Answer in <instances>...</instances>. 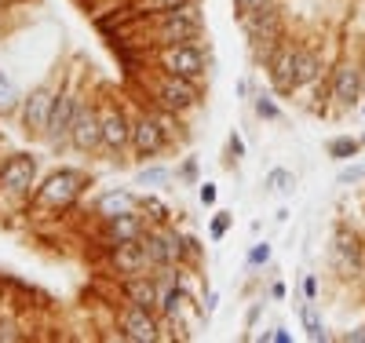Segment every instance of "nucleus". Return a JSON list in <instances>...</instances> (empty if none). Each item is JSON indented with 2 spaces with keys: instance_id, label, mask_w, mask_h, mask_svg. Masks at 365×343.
Returning a JSON list of instances; mask_svg holds the SVG:
<instances>
[{
  "instance_id": "bb28decb",
  "label": "nucleus",
  "mask_w": 365,
  "mask_h": 343,
  "mask_svg": "<svg viewBox=\"0 0 365 343\" xmlns=\"http://www.w3.org/2000/svg\"><path fill=\"white\" fill-rule=\"evenodd\" d=\"M256 114H260L263 121H277L282 117V110H277V102H274V95H256Z\"/></svg>"
},
{
  "instance_id": "a19ab883",
  "label": "nucleus",
  "mask_w": 365,
  "mask_h": 343,
  "mask_svg": "<svg viewBox=\"0 0 365 343\" xmlns=\"http://www.w3.org/2000/svg\"><path fill=\"white\" fill-rule=\"evenodd\" d=\"M361 84H365V66H361Z\"/></svg>"
},
{
  "instance_id": "ea45409f",
  "label": "nucleus",
  "mask_w": 365,
  "mask_h": 343,
  "mask_svg": "<svg viewBox=\"0 0 365 343\" xmlns=\"http://www.w3.org/2000/svg\"><path fill=\"white\" fill-rule=\"evenodd\" d=\"M194 172H198V161H194V157H190V161L183 164V176H186V179H194Z\"/></svg>"
},
{
  "instance_id": "c756f323",
  "label": "nucleus",
  "mask_w": 365,
  "mask_h": 343,
  "mask_svg": "<svg viewBox=\"0 0 365 343\" xmlns=\"http://www.w3.org/2000/svg\"><path fill=\"white\" fill-rule=\"evenodd\" d=\"M23 339V329H18L15 318H0V343H15Z\"/></svg>"
},
{
  "instance_id": "9b49d317",
  "label": "nucleus",
  "mask_w": 365,
  "mask_h": 343,
  "mask_svg": "<svg viewBox=\"0 0 365 343\" xmlns=\"http://www.w3.org/2000/svg\"><path fill=\"white\" fill-rule=\"evenodd\" d=\"M121 332H124V339H132V343H154L161 336L157 321H154V311L136 307V303H128L121 311Z\"/></svg>"
},
{
  "instance_id": "2f4dec72",
  "label": "nucleus",
  "mask_w": 365,
  "mask_h": 343,
  "mask_svg": "<svg viewBox=\"0 0 365 343\" xmlns=\"http://www.w3.org/2000/svg\"><path fill=\"white\" fill-rule=\"evenodd\" d=\"M361 179H365V168L361 164H351V168L340 172V186H351V183H361Z\"/></svg>"
},
{
  "instance_id": "c9c22d12",
  "label": "nucleus",
  "mask_w": 365,
  "mask_h": 343,
  "mask_svg": "<svg viewBox=\"0 0 365 343\" xmlns=\"http://www.w3.org/2000/svg\"><path fill=\"white\" fill-rule=\"evenodd\" d=\"M347 343H365V325H358V329H351L347 336H343Z\"/></svg>"
},
{
  "instance_id": "5701e85b",
  "label": "nucleus",
  "mask_w": 365,
  "mask_h": 343,
  "mask_svg": "<svg viewBox=\"0 0 365 343\" xmlns=\"http://www.w3.org/2000/svg\"><path fill=\"white\" fill-rule=\"evenodd\" d=\"M358 150H361L358 139H351V136H336V139L329 143V157H333V161H351V157H358Z\"/></svg>"
},
{
  "instance_id": "aec40b11",
  "label": "nucleus",
  "mask_w": 365,
  "mask_h": 343,
  "mask_svg": "<svg viewBox=\"0 0 365 343\" xmlns=\"http://www.w3.org/2000/svg\"><path fill=\"white\" fill-rule=\"evenodd\" d=\"M136 208V198L124 194V190H110V194L99 198V216L110 219V216H121V212H132Z\"/></svg>"
},
{
  "instance_id": "423d86ee",
  "label": "nucleus",
  "mask_w": 365,
  "mask_h": 343,
  "mask_svg": "<svg viewBox=\"0 0 365 343\" xmlns=\"http://www.w3.org/2000/svg\"><path fill=\"white\" fill-rule=\"evenodd\" d=\"M172 132L164 128V117H139L132 121V150H136V157L146 161V157H157L161 150L168 146Z\"/></svg>"
},
{
  "instance_id": "f03ea898",
  "label": "nucleus",
  "mask_w": 365,
  "mask_h": 343,
  "mask_svg": "<svg viewBox=\"0 0 365 343\" xmlns=\"http://www.w3.org/2000/svg\"><path fill=\"white\" fill-rule=\"evenodd\" d=\"M84 186H88L84 172H77V168H59V172H52V176L44 179V186L37 190V205L62 212V208H70V205L84 194Z\"/></svg>"
},
{
  "instance_id": "9d476101",
  "label": "nucleus",
  "mask_w": 365,
  "mask_h": 343,
  "mask_svg": "<svg viewBox=\"0 0 365 343\" xmlns=\"http://www.w3.org/2000/svg\"><path fill=\"white\" fill-rule=\"evenodd\" d=\"M70 143L80 150V154H95L102 146V117L92 110V106H80L73 128H70Z\"/></svg>"
},
{
  "instance_id": "7ed1b4c3",
  "label": "nucleus",
  "mask_w": 365,
  "mask_h": 343,
  "mask_svg": "<svg viewBox=\"0 0 365 343\" xmlns=\"http://www.w3.org/2000/svg\"><path fill=\"white\" fill-rule=\"evenodd\" d=\"M143 248H146L150 267H172V263H179L183 255L190 252L186 238H179V234L168 230L164 223H157V230H146L143 234Z\"/></svg>"
},
{
  "instance_id": "20e7f679",
  "label": "nucleus",
  "mask_w": 365,
  "mask_h": 343,
  "mask_svg": "<svg viewBox=\"0 0 365 343\" xmlns=\"http://www.w3.org/2000/svg\"><path fill=\"white\" fill-rule=\"evenodd\" d=\"M154 99H157V106L164 114H186V110H194V106L201 102V95H198V84L194 80H183V77H161L157 80V88H154Z\"/></svg>"
},
{
  "instance_id": "f257e3e1",
  "label": "nucleus",
  "mask_w": 365,
  "mask_h": 343,
  "mask_svg": "<svg viewBox=\"0 0 365 343\" xmlns=\"http://www.w3.org/2000/svg\"><path fill=\"white\" fill-rule=\"evenodd\" d=\"M201 33V15L194 8V0L154 15V44L157 48H172V44H194Z\"/></svg>"
},
{
  "instance_id": "393cba45",
  "label": "nucleus",
  "mask_w": 365,
  "mask_h": 343,
  "mask_svg": "<svg viewBox=\"0 0 365 343\" xmlns=\"http://www.w3.org/2000/svg\"><path fill=\"white\" fill-rule=\"evenodd\" d=\"M179 4H186V0H136V11H143V15L150 18V15L172 11V8H179Z\"/></svg>"
},
{
  "instance_id": "cd10ccee",
  "label": "nucleus",
  "mask_w": 365,
  "mask_h": 343,
  "mask_svg": "<svg viewBox=\"0 0 365 343\" xmlns=\"http://www.w3.org/2000/svg\"><path fill=\"white\" fill-rule=\"evenodd\" d=\"M183 299H186V296H183L179 289H168V292H161V307H157V311L172 318V314L179 311V303H183Z\"/></svg>"
},
{
  "instance_id": "473e14b6",
  "label": "nucleus",
  "mask_w": 365,
  "mask_h": 343,
  "mask_svg": "<svg viewBox=\"0 0 365 343\" xmlns=\"http://www.w3.org/2000/svg\"><path fill=\"white\" fill-rule=\"evenodd\" d=\"M267 260H270V245H267V241L256 245V248L249 252V263H252V267H260V263H267Z\"/></svg>"
},
{
  "instance_id": "f704fd0d",
  "label": "nucleus",
  "mask_w": 365,
  "mask_h": 343,
  "mask_svg": "<svg viewBox=\"0 0 365 343\" xmlns=\"http://www.w3.org/2000/svg\"><path fill=\"white\" fill-rule=\"evenodd\" d=\"M198 194H201V205H216V186H212V183H201Z\"/></svg>"
},
{
  "instance_id": "b1692460",
  "label": "nucleus",
  "mask_w": 365,
  "mask_h": 343,
  "mask_svg": "<svg viewBox=\"0 0 365 343\" xmlns=\"http://www.w3.org/2000/svg\"><path fill=\"white\" fill-rule=\"evenodd\" d=\"M267 186L274 190V194H292V186H296V176L289 168H274L270 176H267Z\"/></svg>"
},
{
  "instance_id": "6e6552de",
  "label": "nucleus",
  "mask_w": 365,
  "mask_h": 343,
  "mask_svg": "<svg viewBox=\"0 0 365 343\" xmlns=\"http://www.w3.org/2000/svg\"><path fill=\"white\" fill-rule=\"evenodd\" d=\"M33 183H37V157L15 154L0 164V190H8V194H30Z\"/></svg>"
},
{
  "instance_id": "4468645a",
  "label": "nucleus",
  "mask_w": 365,
  "mask_h": 343,
  "mask_svg": "<svg viewBox=\"0 0 365 343\" xmlns=\"http://www.w3.org/2000/svg\"><path fill=\"white\" fill-rule=\"evenodd\" d=\"M124 146H132V121L124 110H110L102 117V150L121 154Z\"/></svg>"
},
{
  "instance_id": "7c9ffc66",
  "label": "nucleus",
  "mask_w": 365,
  "mask_h": 343,
  "mask_svg": "<svg viewBox=\"0 0 365 343\" xmlns=\"http://www.w3.org/2000/svg\"><path fill=\"white\" fill-rule=\"evenodd\" d=\"M230 212H216V219H212V227H208V238L212 241H223V234H227V227H230Z\"/></svg>"
},
{
  "instance_id": "c85d7f7f",
  "label": "nucleus",
  "mask_w": 365,
  "mask_h": 343,
  "mask_svg": "<svg viewBox=\"0 0 365 343\" xmlns=\"http://www.w3.org/2000/svg\"><path fill=\"white\" fill-rule=\"evenodd\" d=\"M139 208H143V212H150V219H154V223H168V208H164L157 198H143V201H139Z\"/></svg>"
},
{
  "instance_id": "4be33fe9",
  "label": "nucleus",
  "mask_w": 365,
  "mask_h": 343,
  "mask_svg": "<svg viewBox=\"0 0 365 343\" xmlns=\"http://www.w3.org/2000/svg\"><path fill=\"white\" fill-rule=\"evenodd\" d=\"M18 102H23V95H18V88L15 84L0 73V117H11L15 110H18Z\"/></svg>"
},
{
  "instance_id": "f8f14e48",
  "label": "nucleus",
  "mask_w": 365,
  "mask_h": 343,
  "mask_svg": "<svg viewBox=\"0 0 365 343\" xmlns=\"http://www.w3.org/2000/svg\"><path fill=\"white\" fill-rule=\"evenodd\" d=\"M80 110V99L73 92H59L55 95V106H52V121H48V139L52 143H62L70 139V128H73V117Z\"/></svg>"
},
{
  "instance_id": "dca6fc26",
  "label": "nucleus",
  "mask_w": 365,
  "mask_h": 343,
  "mask_svg": "<svg viewBox=\"0 0 365 343\" xmlns=\"http://www.w3.org/2000/svg\"><path fill=\"white\" fill-rule=\"evenodd\" d=\"M270 66V80L277 95H292L296 92V77H292V48H277V55L267 62Z\"/></svg>"
},
{
  "instance_id": "a878e982",
  "label": "nucleus",
  "mask_w": 365,
  "mask_h": 343,
  "mask_svg": "<svg viewBox=\"0 0 365 343\" xmlns=\"http://www.w3.org/2000/svg\"><path fill=\"white\" fill-rule=\"evenodd\" d=\"M263 8H270V0H234V11H238V18L245 23V18L260 15Z\"/></svg>"
},
{
  "instance_id": "e433bc0d",
  "label": "nucleus",
  "mask_w": 365,
  "mask_h": 343,
  "mask_svg": "<svg viewBox=\"0 0 365 343\" xmlns=\"http://www.w3.org/2000/svg\"><path fill=\"white\" fill-rule=\"evenodd\" d=\"M230 150H234V157H241V154H245V143H241V136H238V132L230 136Z\"/></svg>"
},
{
  "instance_id": "72a5a7b5",
  "label": "nucleus",
  "mask_w": 365,
  "mask_h": 343,
  "mask_svg": "<svg viewBox=\"0 0 365 343\" xmlns=\"http://www.w3.org/2000/svg\"><path fill=\"white\" fill-rule=\"evenodd\" d=\"M164 176H168L164 168H150V172H143V176H139V183H143V186H146V183H161Z\"/></svg>"
},
{
  "instance_id": "79ce46f5",
  "label": "nucleus",
  "mask_w": 365,
  "mask_h": 343,
  "mask_svg": "<svg viewBox=\"0 0 365 343\" xmlns=\"http://www.w3.org/2000/svg\"><path fill=\"white\" fill-rule=\"evenodd\" d=\"M361 114H365V106H361Z\"/></svg>"
},
{
  "instance_id": "a211bd4d",
  "label": "nucleus",
  "mask_w": 365,
  "mask_h": 343,
  "mask_svg": "<svg viewBox=\"0 0 365 343\" xmlns=\"http://www.w3.org/2000/svg\"><path fill=\"white\" fill-rule=\"evenodd\" d=\"M321 73V55L311 48H292V77H296V88H307L314 84Z\"/></svg>"
},
{
  "instance_id": "0eeeda50",
  "label": "nucleus",
  "mask_w": 365,
  "mask_h": 343,
  "mask_svg": "<svg viewBox=\"0 0 365 343\" xmlns=\"http://www.w3.org/2000/svg\"><path fill=\"white\" fill-rule=\"evenodd\" d=\"M329 95L336 106H354L358 99H365V84H361V66L354 59L336 62L333 80H329Z\"/></svg>"
},
{
  "instance_id": "2eb2a0df",
  "label": "nucleus",
  "mask_w": 365,
  "mask_h": 343,
  "mask_svg": "<svg viewBox=\"0 0 365 343\" xmlns=\"http://www.w3.org/2000/svg\"><path fill=\"white\" fill-rule=\"evenodd\" d=\"M143 234H146V223H143V216H139L136 208L106 219V238H110V245H117V241H139Z\"/></svg>"
},
{
  "instance_id": "4c0bfd02",
  "label": "nucleus",
  "mask_w": 365,
  "mask_h": 343,
  "mask_svg": "<svg viewBox=\"0 0 365 343\" xmlns=\"http://www.w3.org/2000/svg\"><path fill=\"white\" fill-rule=\"evenodd\" d=\"M263 339H277V343H289L292 336H289L285 329H274V332H270V336H263Z\"/></svg>"
},
{
  "instance_id": "58836bf2",
  "label": "nucleus",
  "mask_w": 365,
  "mask_h": 343,
  "mask_svg": "<svg viewBox=\"0 0 365 343\" xmlns=\"http://www.w3.org/2000/svg\"><path fill=\"white\" fill-rule=\"evenodd\" d=\"M304 292H307V299L318 296V282H314V277H307V282H304Z\"/></svg>"
},
{
  "instance_id": "6ab92c4d",
  "label": "nucleus",
  "mask_w": 365,
  "mask_h": 343,
  "mask_svg": "<svg viewBox=\"0 0 365 343\" xmlns=\"http://www.w3.org/2000/svg\"><path fill=\"white\" fill-rule=\"evenodd\" d=\"M336 255L343 267H361V241L354 238L351 230H336Z\"/></svg>"
},
{
  "instance_id": "ddd939ff",
  "label": "nucleus",
  "mask_w": 365,
  "mask_h": 343,
  "mask_svg": "<svg viewBox=\"0 0 365 343\" xmlns=\"http://www.w3.org/2000/svg\"><path fill=\"white\" fill-rule=\"evenodd\" d=\"M110 267H114L117 274H124V277L143 274V270L150 267L146 248H143V238H139V241H117V245H110Z\"/></svg>"
},
{
  "instance_id": "f3484780",
  "label": "nucleus",
  "mask_w": 365,
  "mask_h": 343,
  "mask_svg": "<svg viewBox=\"0 0 365 343\" xmlns=\"http://www.w3.org/2000/svg\"><path fill=\"white\" fill-rule=\"evenodd\" d=\"M124 296H128V303H136V307H146V311H157L161 307V289L150 282V277L136 274V277H128V285H124Z\"/></svg>"
},
{
  "instance_id": "1a4fd4ad",
  "label": "nucleus",
  "mask_w": 365,
  "mask_h": 343,
  "mask_svg": "<svg viewBox=\"0 0 365 343\" xmlns=\"http://www.w3.org/2000/svg\"><path fill=\"white\" fill-rule=\"evenodd\" d=\"M52 106H55V92L52 88H33L30 99H23V128L30 136H48Z\"/></svg>"
},
{
  "instance_id": "39448f33",
  "label": "nucleus",
  "mask_w": 365,
  "mask_h": 343,
  "mask_svg": "<svg viewBox=\"0 0 365 343\" xmlns=\"http://www.w3.org/2000/svg\"><path fill=\"white\" fill-rule=\"evenodd\" d=\"M157 62L168 77H183V80H198L205 73V55L198 44H172L157 52Z\"/></svg>"
},
{
  "instance_id": "412c9836",
  "label": "nucleus",
  "mask_w": 365,
  "mask_h": 343,
  "mask_svg": "<svg viewBox=\"0 0 365 343\" xmlns=\"http://www.w3.org/2000/svg\"><path fill=\"white\" fill-rule=\"evenodd\" d=\"M304 329H307V336H311L314 343H325V339H329L325 325H321V318H318L314 299H307V303H304Z\"/></svg>"
}]
</instances>
